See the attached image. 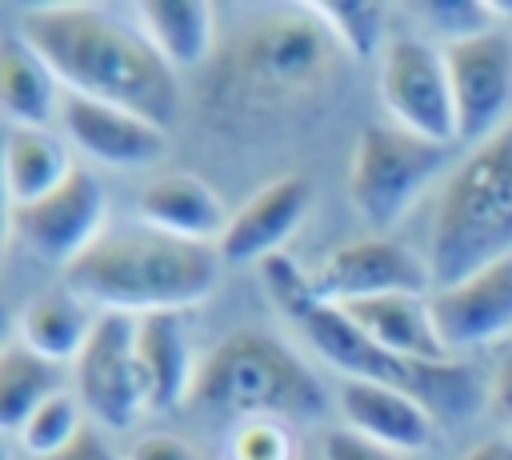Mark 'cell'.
<instances>
[{"instance_id": "6da1fadb", "label": "cell", "mask_w": 512, "mask_h": 460, "mask_svg": "<svg viewBox=\"0 0 512 460\" xmlns=\"http://www.w3.org/2000/svg\"><path fill=\"white\" fill-rule=\"evenodd\" d=\"M344 60L348 52L308 4L260 8L220 40L200 84V112L236 136L284 128L332 96Z\"/></svg>"}, {"instance_id": "7a4b0ae2", "label": "cell", "mask_w": 512, "mask_h": 460, "mask_svg": "<svg viewBox=\"0 0 512 460\" xmlns=\"http://www.w3.org/2000/svg\"><path fill=\"white\" fill-rule=\"evenodd\" d=\"M20 36L48 60L72 96L120 104L168 128L180 84L140 24L96 4H44L20 16Z\"/></svg>"}, {"instance_id": "3957f363", "label": "cell", "mask_w": 512, "mask_h": 460, "mask_svg": "<svg viewBox=\"0 0 512 460\" xmlns=\"http://www.w3.org/2000/svg\"><path fill=\"white\" fill-rule=\"evenodd\" d=\"M220 252L192 244L148 224L104 232L84 256L64 268V284L100 312L152 316L184 312L212 296L220 284Z\"/></svg>"}, {"instance_id": "277c9868", "label": "cell", "mask_w": 512, "mask_h": 460, "mask_svg": "<svg viewBox=\"0 0 512 460\" xmlns=\"http://www.w3.org/2000/svg\"><path fill=\"white\" fill-rule=\"evenodd\" d=\"M260 280L264 292L272 300V308L304 336V344L328 360V368H336L344 380H372V384H392L404 388L412 396H420L428 408L448 404L460 408L472 392L468 368L452 364H412L400 360L392 352H384L380 344H372L336 304H324L312 288V276L292 260V256H268L260 264Z\"/></svg>"}, {"instance_id": "5b68a950", "label": "cell", "mask_w": 512, "mask_h": 460, "mask_svg": "<svg viewBox=\"0 0 512 460\" xmlns=\"http://www.w3.org/2000/svg\"><path fill=\"white\" fill-rule=\"evenodd\" d=\"M512 252V120L488 140L472 144L444 176L432 224L428 268L432 280L456 284L468 272Z\"/></svg>"}, {"instance_id": "8992f818", "label": "cell", "mask_w": 512, "mask_h": 460, "mask_svg": "<svg viewBox=\"0 0 512 460\" xmlns=\"http://www.w3.org/2000/svg\"><path fill=\"white\" fill-rule=\"evenodd\" d=\"M188 404L228 416L232 424L252 416L296 420L324 408V388L284 340L264 332H232L200 360Z\"/></svg>"}, {"instance_id": "52a82bcc", "label": "cell", "mask_w": 512, "mask_h": 460, "mask_svg": "<svg viewBox=\"0 0 512 460\" xmlns=\"http://www.w3.org/2000/svg\"><path fill=\"white\" fill-rule=\"evenodd\" d=\"M448 144L424 140L400 124H364L348 156V200L372 228H392L408 216L420 192L444 172Z\"/></svg>"}, {"instance_id": "ba28073f", "label": "cell", "mask_w": 512, "mask_h": 460, "mask_svg": "<svg viewBox=\"0 0 512 460\" xmlns=\"http://www.w3.org/2000/svg\"><path fill=\"white\" fill-rule=\"evenodd\" d=\"M380 100L388 104L392 124L424 140H436V144L460 140L448 60L428 40L408 36V32L388 40L380 56Z\"/></svg>"}, {"instance_id": "9c48e42d", "label": "cell", "mask_w": 512, "mask_h": 460, "mask_svg": "<svg viewBox=\"0 0 512 460\" xmlns=\"http://www.w3.org/2000/svg\"><path fill=\"white\" fill-rule=\"evenodd\" d=\"M72 368H76V396L96 428L120 432L148 408L136 364V316L100 312Z\"/></svg>"}, {"instance_id": "30bf717a", "label": "cell", "mask_w": 512, "mask_h": 460, "mask_svg": "<svg viewBox=\"0 0 512 460\" xmlns=\"http://www.w3.org/2000/svg\"><path fill=\"white\" fill-rule=\"evenodd\" d=\"M104 216H108L104 184L84 164H76L68 180L48 196L8 208V224L20 236V244L32 256L64 268L104 236Z\"/></svg>"}, {"instance_id": "8fae6325", "label": "cell", "mask_w": 512, "mask_h": 460, "mask_svg": "<svg viewBox=\"0 0 512 460\" xmlns=\"http://www.w3.org/2000/svg\"><path fill=\"white\" fill-rule=\"evenodd\" d=\"M308 276L324 304H356L372 296H432L428 256L392 236L348 240L332 248Z\"/></svg>"}, {"instance_id": "7c38bea8", "label": "cell", "mask_w": 512, "mask_h": 460, "mask_svg": "<svg viewBox=\"0 0 512 460\" xmlns=\"http://www.w3.org/2000/svg\"><path fill=\"white\" fill-rule=\"evenodd\" d=\"M452 104H456V132L460 140H488L508 124L512 104V44L504 32L488 28L468 40L444 48Z\"/></svg>"}, {"instance_id": "4fadbf2b", "label": "cell", "mask_w": 512, "mask_h": 460, "mask_svg": "<svg viewBox=\"0 0 512 460\" xmlns=\"http://www.w3.org/2000/svg\"><path fill=\"white\" fill-rule=\"evenodd\" d=\"M428 308L452 356L504 340L512 332V252L468 272L456 284L436 288L428 296Z\"/></svg>"}, {"instance_id": "5bb4252c", "label": "cell", "mask_w": 512, "mask_h": 460, "mask_svg": "<svg viewBox=\"0 0 512 460\" xmlns=\"http://www.w3.org/2000/svg\"><path fill=\"white\" fill-rule=\"evenodd\" d=\"M60 128L88 160L108 164V168H144L168 152L164 124L140 112H128L120 104H104V100H88L72 92L64 96Z\"/></svg>"}, {"instance_id": "9a60e30c", "label": "cell", "mask_w": 512, "mask_h": 460, "mask_svg": "<svg viewBox=\"0 0 512 460\" xmlns=\"http://www.w3.org/2000/svg\"><path fill=\"white\" fill-rule=\"evenodd\" d=\"M308 204H312V188L300 172L272 176L232 212L216 244L220 260L228 268H244V264H264L268 256H280L284 240L300 228Z\"/></svg>"}, {"instance_id": "2e32d148", "label": "cell", "mask_w": 512, "mask_h": 460, "mask_svg": "<svg viewBox=\"0 0 512 460\" xmlns=\"http://www.w3.org/2000/svg\"><path fill=\"white\" fill-rule=\"evenodd\" d=\"M336 408L344 416V428L356 436L384 444L400 456L424 452L436 440V416L432 408L392 384H372V380H344L336 388Z\"/></svg>"}, {"instance_id": "e0dca14e", "label": "cell", "mask_w": 512, "mask_h": 460, "mask_svg": "<svg viewBox=\"0 0 512 460\" xmlns=\"http://www.w3.org/2000/svg\"><path fill=\"white\" fill-rule=\"evenodd\" d=\"M136 212H140V224H148L156 232H168V236H180V240H192V244H212V248L220 244V236L232 220L224 212L220 192L196 172H160V176H152L140 188Z\"/></svg>"}, {"instance_id": "ac0fdd59", "label": "cell", "mask_w": 512, "mask_h": 460, "mask_svg": "<svg viewBox=\"0 0 512 460\" xmlns=\"http://www.w3.org/2000/svg\"><path fill=\"white\" fill-rule=\"evenodd\" d=\"M136 364L152 412H172L192 400L200 360L192 356L184 312H152L136 320Z\"/></svg>"}, {"instance_id": "d6986e66", "label": "cell", "mask_w": 512, "mask_h": 460, "mask_svg": "<svg viewBox=\"0 0 512 460\" xmlns=\"http://www.w3.org/2000/svg\"><path fill=\"white\" fill-rule=\"evenodd\" d=\"M344 316L384 352L412 360V364H452V352L444 348L428 296H372L356 304H336Z\"/></svg>"}, {"instance_id": "ffe728a7", "label": "cell", "mask_w": 512, "mask_h": 460, "mask_svg": "<svg viewBox=\"0 0 512 460\" xmlns=\"http://www.w3.org/2000/svg\"><path fill=\"white\" fill-rule=\"evenodd\" d=\"M96 312L84 296H76L64 280L56 288H44L36 292L24 308H20V320H16V340L24 348H32L36 356L52 360V364H76L92 328H96Z\"/></svg>"}, {"instance_id": "44dd1931", "label": "cell", "mask_w": 512, "mask_h": 460, "mask_svg": "<svg viewBox=\"0 0 512 460\" xmlns=\"http://www.w3.org/2000/svg\"><path fill=\"white\" fill-rule=\"evenodd\" d=\"M140 28L152 48L168 60L172 72L208 68L220 40H216V8L204 0H144Z\"/></svg>"}, {"instance_id": "7402d4cb", "label": "cell", "mask_w": 512, "mask_h": 460, "mask_svg": "<svg viewBox=\"0 0 512 460\" xmlns=\"http://www.w3.org/2000/svg\"><path fill=\"white\" fill-rule=\"evenodd\" d=\"M0 104L16 128H48L64 108L56 72L20 32L0 44Z\"/></svg>"}, {"instance_id": "603a6c76", "label": "cell", "mask_w": 512, "mask_h": 460, "mask_svg": "<svg viewBox=\"0 0 512 460\" xmlns=\"http://www.w3.org/2000/svg\"><path fill=\"white\" fill-rule=\"evenodd\" d=\"M76 164L68 160L64 144L48 132V128H8L4 140V184H8V200L16 204H32L40 196H48L52 188H60L68 180Z\"/></svg>"}, {"instance_id": "cb8c5ba5", "label": "cell", "mask_w": 512, "mask_h": 460, "mask_svg": "<svg viewBox=\"0 0 512 460\" xmlns=\"http://www.w3.org/2000/svg\"><path fill=\"white\" fill-rule=\"evenodd\" d=\"M56 392H64V368L36 356L20 340H8L0 352V428L16 436L24 420Z\"/></svg>"}, {"instance_id": "d4e9b609", "label": "cell", "mask_w": 512, "mask_h": 460, "mask_svg": "<svg viewBox=\"0 0 512 460\" xmlns=\"http://www.w3.org/2000/svg\"><path fill=\"white\" fill-rule=\"evenodd\" d=\"M320 24L336 36V44L352 56V60H372V56H384L388 48V12L384 4L376 0H320V4H308Z\"/></svg>"}, {"instance_id": "484cf974", "label": "cell", "mask_w": 512, "mask_h": 460, "mask_svg": "<svg viewBox=\"0 0 512 460\" xmlns=\"http://www.w3.org/2000/svg\"><path fill=\"white\" fill-rule=\"evenodd\" d=\"M88 424H92V420H88L80 396L64 388V392L48 396V400L24 420V428L16 432V444H20L24 460H44V456H56L60 448H68Z\"/></svg>"}, {"instance_id": "4316f807", "label": "cell", "mask_w": 512, "mask_h": 460, "mask_svg": "<svg viewBox=\"0 0 512 460\" xmlns=\"http://www.w3.org/2000/svg\"><path fill=\"white\" fill-rule=\"evenodd\" d=\"M224 460H300V436L280 416L236 420L224 436Z\"/></svg>"}, {"instance_id": "83f0119b", "label": "cell", "mask_w": 512, "mask_h": 460, "mask_svg": "<svg viewBox=\"0 0 512 460\" xmlns=\"http://www.w3.org/2000/svg\"><path fill=\"white\" fill-rule=\"evenodd\" d=\"M424 20H432L452 44L468 40L476 32H488V4H416Z\"/></svg>"}, {"instance_id": "f1b7e54d", "label": "cell", "mask_w": 512, "mask_h": 460, "mask_svg": "<svg viewBox=\"0 0 512 460\" xmlns=\"http://www.w3.org/2000/svg\"><path fill=\"white\" fill-rule=\"evenodd\" d=\"M124 460H204L196 444H188L176 432H144L132 440Z\"/></svg>"}, {"instance_id": "f546056e", "label": "cell", "mask_w": 512, "mask_h": 460, "mask_svg": "<svg viewBox=\"0 0 512 460\" xmlns=\"http://www.w3.org/2000/svg\"><path fill=\"white\" fill-rule=\"evenodd\" d=\"M324 460H404V456L384 448V444L356 436L352 428H332L324 436Z\"/></svg>"}, {"instance_id": "4dcf8cb0", "label": "cell", "mask_w": 512, "mask_h": 460, "mask_svg": "<svg viewBox=\"0 0 512 460\" xmlns=\"http://www.w3.org/2000/svg\"><path fill=\"white\" fill-rule=\"evenodd\" d=\"M488 404H492V416L512 432V340H508L504 352L496 356L492 384H488Z\"/></svg>"}, {"instance_id": "1f68e13d", "label": "cell", "mask_w": 512, "mask_h": 460, "mask_svg": "<svg viewBox=\"0 0 512 460\" xmlns=\"http://www.w3.org/2000/svg\"><path fill=\"white\" fill-rule=\"evenodd\" d=\"M44 460H124V456L108 444V436L96 424H88L68 448H60L56 456H44Z\"/></svg>"}, {"instance_id": "d6a6232c", "label": "cell", "mask_w": 512, "mask_h": 460, "mask_svg": "<svg viewBox=\"0 0 512 460\" xmlns=\"http://www.w3.org/2000/svg\"><path fill=\"white\" fill-rule=\"evenodd\" d=\"M460 460H512V436H488V440L472 444Z\"/></svg>"}]
</instances>
